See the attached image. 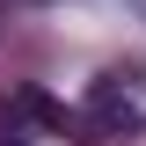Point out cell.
Returning a JSON list of instances; mask_svg holds the SVG:
<instances>
[{"label": "cell", "instance_id": "6da1fadb", "mask_svg": "<svg viewBox=\"0 0 146 146\" xmlns=\"http://www.w3.org/2000/svg\"><path fill=\"white\" fill-rule=\"evenodd\" d=\"M0 146H29V139H0Z\"/></svg>", "mask_w": 146, "mask_h": 146}]
</instances>
